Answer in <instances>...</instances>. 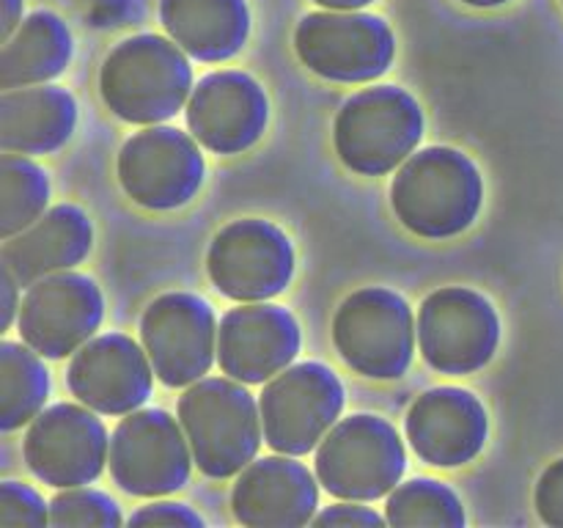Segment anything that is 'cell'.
I'll return each mask as SVG.
<instances>
[{
	"label": "cell",
	"mask_w": 563,
	"mask_h": 528,
	"mask_svg": "<svg viewBox=\"0 0 563 528\" xmlns=\"http://www.w3.org/2000/svg\"><path fill=\"white\" fill-rule=\"evenodd\" d=\"M159 22L190 58L203 64L234 58L251 38L247 0H159Z\"/></svg>",
	"instance_id": "obj_23"
},
{
	"label": "cell",
	"mask_w": 563,
	"mask_h": 528,
	"mask_svg": "<svg viewBox=\"0 0 563 528\" xmlns=\"http://www.w3.org/2000/svg\"><path fill=\"white\" fill-rule=\"evenodd\" d=\"M346 388L339 374L319 361L291 363L258 394L264 443L278 454L306 457L341 421Z\"/></svg>",
	"instance_id": "obj_7"
},
{
	"label": "cell",
	"mask_w": 563,
	"mask_h": 528,
	"mask_svg": "<svg viewBox=\"0 0 563 528\" xmlns=\"http://www.w3.org/2000/svg\"><path fill=\"white\" fill-rule=\"evenodd\" d=\"M330 333L341 361L368 380H399L416 358V314L385 286H363L344 297Z\"/></svg>",
	"instance_id": "obj_6"
},
{
	"label": "cell",
	"mask_w": 563,
	"mask_h": 528,
	"mask_svg": "<svg viewBox=\"0 0 563 528\" xmlns=\"http://www.w3.org/2000/svg\"><path fill=\"white\" fill-rule=\"evenodd\" d=\"M130 526H168V528H201L203 517L179 501H157L141 506L126 517Z\"/></svg>",
	"instance_id": "obj_30"
},
{
	"label": "cell",
	"mask_w": 563,
	"mask_h": 528,
	"mask_svg": "<svg viewBox=\"0 0 563 528\" xmlns=\"http://www.w3.org/2000/svg\"><path fill=\"white\" fill-rule=\"evenodd\" d=\"M297 270L289 234L273 220L242 218L214 234L207 275L214 289L236 302H262L284 295Z\"/></svg>",
	"instance_id": "obj_12"
},
{
	"label": "cell",
	"mask_w": 563,
	"mask_h": 528,
	"mask_svg": "<svg viewBox=\"0 0 563 528\" xmlns=\"http://www.w3.org/2000/svg\"><path fill=\"white\" fill-rule=\"evenodd\" d=\"M388 526H445L462 528L467 522L460 495L438 479H410L399 484L385 501Z\"/></svg>",
	"instance_id": "obj_27"
},
{
	"label": "cell",
	"mask_w": 563,
	"mask_h": 528,
	"mask_svg": "<svg viewBox=\"0 0 563 528\" xmlns=\"http://www.w3.org/2000/svg\"><path fill=\"white\" fill-rule=\"evenodd\" d=\"M0 526L3 528H44L49 526V504L31 484L5 479L0 484Z\"/></svg>",
	"instance_id": "obj_29"
},
{
	"label": "cell",
	"mask_w": 563,
	"mask_h": 528,
	"mask_svg": "<svg viewBox=\"0 0 563 528\" xmlns=\"http://www.w3.org/2000/svg\"><path fill=\"white\" fill-rule=\"evenodd\" d=\"M465 6H471V9H500V6L511 3V0H462Z\"/></svg>",
	"instance_id": "obj_36"
},
{
	"label": "cell",
	"mask_w": 563,
	"mask_h": 528,
	"mask_svg": "<svg viewBox=\"0 0 563 528\" xmlns=\"http://www.w3.org/2000/svg\"><path fill=\"white\" fill-rule=\"evenodd\" d=\"M49 176L27 154L5 152L0 157V237L20 234L36 223L49 204Z\"/></svg>",
	"instance_id": "obj_26"
},
{
	"label": "cell",
	"mask_w": 563,
	"mask_h": 528,
	"mask_svg": "<svg viewBox=\"0 0 563 528\" xmlns=\"http://www.w3.org/2000/svg\"><path fill=\"white\" fill-rule=\"evenodd\" d=\"M234 520L251 528H297L319 512L317 471L291 454L262 457L236 473L231 490Z\"/></svg>",
	"instance_id": "obj_20"
},
{
	"label": "cell",
	"mask_w": 563,
	"mask_h": 528,
	"mask_svg": "<svg viewBox=\"0 0 563 528\" xmlns=\"http://www.w3.org/2000/svg\"><path fill=\"white\" fill-rule=\"evenodd\" d=\"M300 346V322L278 302H240L220 317V372L245 385L269 383L297 361Z\"/></svg>",
	"instance_id": "obj_16"
},
{
	"label": "cell",
	"mask_w": 563,
	"mask_h": 528,
	"mask_svg": "<svg viewBox=\"0 0 563 528\" xmlns=\"http://www.w3.org/2000/svg\"><path fill=\"white\" fill-rule=\"evenodd\" d=\"M104 319V295L86 273H53L25 286L16 330L25 344L49 361L75 355Z\"/></svg>",
	"instance_id": "obj_15"
},
{
	"label": "cell",
	"mask_w": 563,
	"mask_h": 528,
	"mask_svg": "<svg viewBox=\"0 0 563 528\" xmlns=\"http://www.w3.org/2000/svg\"><path fill=\"white\" fill-rule=\"evenodd\" d=\"M22 6H25V0H0V9H3V16H0V36H3V42L25 20L22 16Z\"/></svg>",
	"instance_id": "obj_34"
},
{
	"label": "cell",
	"mask_w": 563,
	"mask_h": 528,
	"mask_svg": "<svg viewBox=\"0 0 563 528\" xmlns=\"http://www.w3.org/2000/svg\"><path fill=\"white\" fill-rule=\"evenodd\" d=\"M121 190L152 212H174L201 193L207 160L201 143L176 127L152 124L126 138L115 163Z\"/></svg>",
	"instance_id": "obj_11"
},
{
	"label": "cell",
	"mask_w": 563,
	"mask_h": 528,
	"mask_svg": "<svg viewBox=\"0 0 563 528\" xmlns=\"http://www.w3.org/2000/svg\"><path fill=\"white\" fill-rule=\"evenodd\" d=\"M295 53L311 75L330 82H374L394 66V28L368 11H313L297 22Z\"/></svg>",
	"instance_id": "obj_9"
},
{
	"label": "cell",
	"mask_w": 563,
	"mask_h": 528,
	"mask_svg": "<svg viewBox=\"0 0 563 528\" xmlns=\"http://www.w3.org/2000/svg\"><path fill=\"white\" fill-rule=\"evenodd\" d=\"M533 504H537L539 520L544 526L563 528V457L550 462L542 471L537 482V493H533Z\"/></svg>",
	"instance_id": "obj_31"
},
{
	"label": "cell",
	"mask_w": 563,
	"mask_h": 528,
	"mask_svg": "<svg viewBox=\"0 0 563 528\" xmlns=\"http://www.w3.org/2000/svg\"><path fill=\"white\" fill-rule=\"evenodd\" d=\"M317 6L322 9H335V11H357V9H366L372 6L374 0H313Z\"/></svg>",
	"instance_id": "obj_35"
},
{
	"label": "cell",
	"mask_w": 563,
	"mask_h": 528,
	"mask_svg": "<svg viewBox=\"0 0 563 528\" xmlns=\"http://www.w3.org/2000/svg\"><path fill=\"white\" fill-rule=\"evenodd\" d=\"M154 377L146 346L126 333L93 336L66 366L69 394L99 416L141 410L152 396Z\"/></svg>",
	"instance_id": "obj_17"
},
{
	"label": "cell",
	"mask_w": 563,
	"mask_h": 528,
	"mask_svg": "<svg viewBox=\"0 0 563 528\" xmlns=\"http://www.w3.org/2000/svg\"><path fill=\"white\" fill-rule=\"evenodd\" d=\"M93 251V223L86 209L58 204L36 223L3 240L0 267L9 270L22 286L53 273H66L86 262Z\"/></svg>",
	"instance_id": "obj_21"
},
{
	"label": "cell",
	"mask_w": 563,
	"mask_h": 528,
	"mask_svg": "<svg viewBox=\"0 0 563 528\" xmlns=\"http://www.w3.org/2000/svg\"><path fill=\"white\" fill-rule=\"evenodd\" d=\"M313 471L333 498L374 504L401 484L407 471L405 440L388 418L352 413L317 446Z\"/></svg>",
	"instance_id": "obj_5"
},
{
	"label": "cell",
	"mask_w": 563,
	"mask_h": 528,
	"mask_svg": "<svg viewBox=\"0 0 563 528\" xmlns=\"http://www.w3.org/2000/svg\"><path fill=\"white\" fill-rule=\"evenodd\" d=\"M77 130V102L66 88L25 86L0 94V148L14 154H53Z\"/></svg>",
	"instance_id": "obj_22"
},
{
	"label": "cell",
	"mask_w": 563,
	"mask_h": 528,
	"mask_svg": "<svg viewBox=\"0 0 563 528\" xmlns=\"http://www.w3.org/2000/svg\"><path fill=\"white\" fill-rule=\"evenodd\" d=\"M561 3H563V0H561Z\"/></svg>",
	"instance_id": "obj_37"
},
{
	"label": "cell",
	"mask_w": 563,
	"mask_h": 528,
	"mask_svg": "<svg viewBox=\"0 0 563 528\" xmlns=\"http://www.w3.org/2000/svg\"><path fill=\"white\" fill-rule=\"evenodd\" d=\"M20 280H16L9 270L0 267V295H3V306H0V330H3V333L14 324V319L20 317Z\"/></svg>",
	"instance_id": "obj_33"
},
{
	"label": "cell",
	"mask_w": 563,
	"mask_h": 528,
	"mask_svg": "<svg viewBox=\"0 0 563 528\" xmlns=\"http://www.w3.org/2000/svg\"><path fill=\"white\" fill-rule=\"evenodd\" d=\"M110 454V435L97 410L82 402L44 407L27 424L22 457L33 476L55 490L82 487L102 476Z\"/></svg>",
	"instance_id": "obj_13"
},
{
	"label": "cell",
	"mask_w": 563,
	"mask_h": 528,
	"mask_svg": "<svg viewBox=\"0 0 563 528\" xmlns=\"http://www.w3.org/2000/svg\"><path fill=\"white\" fill-rule=\"evenodd\" d=\"M192 88L190 55L159 33L124 38L104 55L99 69V97L126 124H165L187 108Z\"/></svg>",
	"instance_id": "obj_2"
},
{
	"label": "cell",
	"mask_w": 563,
	"mask_h": 528,
	"mask_svg": "<svg viewBox=\"0 0 563 528\" xmlns=\"http://www.w3.org/2000/svg\"><path fill=\"white\" fill-rule=\"evenodd\" d=\"M500 346L498 308L482 292L443 286L418 308V350L429 369L449 377L476 374Z\"/></svg>",
	"instance_id": "obj_10"
},
{
	"label": "cell",
	"mask_w": 563,
	"mask_h": 528,
	"mask_svg": "<svg viewBox=\"0 0 563 528\" xmlns=\"http://www.w3.org/2000/svg\"><path fill=\"white\" fill-rule=\"evenodd\" d=\"M427 130L423 108L401 86H372L341 105L333 146L344 168L357 176L394 174L418 152Z\"/></svg>",
	"instance_id": "obj_4"
},
{
	"label": "cell",
	"mask_w": 563,
	"mask_h": 528,
	"mask_svg": "<svg viewBox=\"0 0 563 528\" xmlns=\"http://www.w3.org/2000/svg\"><path fill=\"white\" fill-rule=\"evenodd\" d=\"M196 468L209 479H231L256 460L264 440L258 399L231 377L187 385L176 407Z\"/></svg>",
	"instance_id": "obj_3"
},
{
	"label": "cell",
	"mask_w": 563,
	"mask_h": 528,
	"mask_svg": "<svg viewBox=\"0 0 563 528\" xmlns=\"http://www.w3.org/2000/svg\"><path fill=\"white\" fill-rule=\"evenodd\" d=\"M49 526L55 528H119L124 526L121 506L108 493L82 487L58 490L49 501Z\"/></svg>",
	"instance_id": "obj_28"
},
{
	"label": "cell",
	"mask_w": 563,
	"mask_h": 528,
	"mask_svg": "<svg viewBox=\"0 0 563 528\" xmlns=\"http://www.w3.org/2000/svg\"><path fill=\"white\" fill-rule=\"evenodd\" d=\"M49 399V372L44 355L25 341L0 344V429L27 427Z\"/></svg>",
	"instance_id": "obj_25"
},
{
	"label": "cell",
	"mask_w": 563,
	"mask_h": 528,
	"mask_svg": "<svg viewBox=\"0 0 563 528\" xmlns=\"http://www.w3.org/2000/svg\"><path fill=\"white\" fill-rule=\"evenodd\" d=\"M218 317L192 292H165L141 317V344L154 374L168 388H187L207 377L218 361Z\"/></svg>",
	"instance_id": "obj_14"
},
{
	"label": "cell",
	"mask_w": 563,
	"mask_h": 528,
	"mask_svg": "<svg viewBox=\"0 0 563 528\" xmlns=\"http://www.w3.org/2000/svg\"><path fill=\"white\" fill-rule=\"evenodd\" d=\"M484 204V176L465 152L451 146L418 148L396 168L390 209L410 234L451 240L471 229Z\"/></svg>",
	"instance_id": "obj_1"
},
{
	"label": "cell",
	"mask_w": 563,
	"mask_h": 528,
	"mask_svg": "<svg viewBox=\"0 0 563 528\" xmlns=\"http://www.w3.org/2000/svg\"><path fill=\"white\" fill-rule=\"evenodd\" d=\"M385 522H388V517L374 512L372 506H366L363 501H339V504H330L324 506V509H319L317 517H313V526L377 528L385 526Z\"/></svg>",
	"instance_id": "obj_32"
},
{
	"label": "cell",
	"mask_w": 563,
	"mask_h": 528,
	"mask_svg": "<svg viewBox=\"0 0 563 528\" xmlns=\"http://www.w3.org/2000/svg\"><path fill=\"white\" fill-rule=\"evenodd\" d=\"M75 55L69 25L55 11H33L0 50V88L42 86L64 75Z\"/></svg>",
	"instance_id": "obj_24"
},
{
	"label": "cell",
	"mask_w": 563,
	"mask_h": 528,
	"mask_svg": "<svg viewBox=\"0 0 563 528\" xmlns=\"http://www.w3.org/2000/svg\"><path fill=\"white\" fill-rule=\"evenodd\" d=\"M187 130L214 154H242L256 146L269 124V97L262 82L240 69L201 77L185 108Z\"/></svg>",
	"instance_id": "obj_18"
},
{
	"label": "cell",
	"mask_w": 563,
	"mask_h": 528,
	"mask_svg": "<svg viewBox=\"0 0 563 528\" xmlns=\"http://www.w3.org/2000/svg\"><path fill=\"white\" fill-rule=\"evenodd\" d=\"M405 432L412 454L432 468H460L476 460L489 438V416L473 391L440 385L410 405Z\"/></svg>",
	"instance_id": "obj_19"
},
{
	"label": "cell",
	"mask_w": 563,
	"mask_h": 528,
	"mask_svg": "<svg viewBox=\"0 0 563 528\" xmlns=\"http://www.w3.org/2000/svg\"><path fill=\"white\" fill-rule=\"evenodd\" d=\"M110 476L132 498H165L187 487L196 460L179 416L141 407L121 416L110 435Z\"/></svg>",
	"instance_id": "obj_8"
}]
</instances>
